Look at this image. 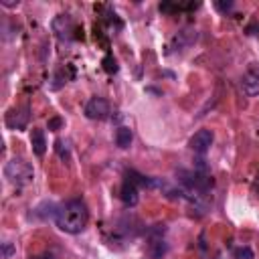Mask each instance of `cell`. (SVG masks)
Segmentation results:
<instances>
[{"instance_id":"cell-1","label":"cell","mask_w":259,"mask_h":259,"mask_svg":"<svg viewBox=\"0 0 259 259\" xmlns=\"http://www.w3.org/2000/svg\"><path fill=\"white\" fill-rule=\"evenodd\" d=\"M87 219H89V212H87V206L83 200L79 198H73V200H67L59 210H57V227L69 235H77L81 233L85 227H87Z\"/></svg>"},{"instance_id":"cell-2","label":"cell","mask_w":259,"mask_h":259,"mask_svg":"<svg viewBox=\"0 0 259 259\" xmlns=\"http://www.w3.org/2000/svg\"><path fill=\"white\" fill-rule=\"evenodd\" d=\"M4 176H6L12 184H16V186H24V184H28V182L32 180L34 170H32V166H30L28 162L14 158V160L6 162V166H4Z\"/></svg>"},{"instance_id":"cell-3","label":"cell","mask_w":259,"mask_h":259,"mask_svg":"<svg viewBox=\"0 0 259 259\" xmlns=\"http://www.w3.org/2000/svg\"><path fill=\"white\" fill-rule=\"evenodd\" d=\"M85 115L89 119H105L109 115V103L103 97H91L85 103Z\"/></svg>"},{"instance_id":"cell-4","label":"cell","mask_w":259,"mask_h":259,"mask_svg":"<svg viewBox=\"0 0 259 259\" xmlns=\"http://www.w3.org/2000/svg\"><path fill=\"white\" fill-rule=\"evenodd\" d=\"M212 140H214V136H212V132L210 130H198L192 138H190V148H192V152H196V154H206V150L212 146Z\"/></svg>"},{"instance_id":"cell-5","label":"cell","mask_w":259,"mask_h":259,"mask_svg":"<svg viewBox=\"0 0 259 259\" xmlns=\"http://www.w3.org/2000/svg\"><path fill=\"white\" fill-rule=\"evenodd\" d=\"M241 85H243L247 95H257L259 93V65H251L245 71V75L241 79Z\"/></svg>"},{"instance_id":"cell-6","label":"cell","mask_w":259,"mask_h":259,"mask_svg":"<svg viewBox=\"0 0 259 259\" xmlns=\"http://www.w3.org/2000/svg\"><path fill=\"white\" fill-rule=\"evenodd\" d=\"M119 198H121V202L125 204V206H136L138 204V186L134 184V182H130V180H125L123 184H121V190H119Z\"/></svg>"},{"instance_id":"cell-7","label":"cell","mask_w":259,"mask_h":259,"mask_svg":"<svg viewBox=\"0 0 259 259\" xmlns=\"http://www.w3.org/2000/svg\"><path fill=\"white\" fill-rule=\"evenodd\" d=\"M26 119H28L26 109H22V111L12 109V111H8V115H6V125L12 127V130H24V127H26Z\"/></svg>"},{"instance_id":"cell-8","label":"cell","mask_w":259,"mask_h":259,"mask_svg":"<svg viewBox=\"0 0 259 259\" xmlns=\"http://www.w3.org/2000/svg\"><path fill=\"white\" fill-rule=\"evenodd\" d=\"M30 144H32V152L36 156H42L47 152V140H45V132L42 130H32L30 134Z\"/></svg>"},{"instance_id":"cell-9","label":"cell","mask_w":259,"mask_h":259,"mask_svg":"<svg viewBox=\"0 0 259 259\" xmlns=\"http://www.w3.org/2000/svg\"><path fill=\"white\" fill-rule=\"evenodd\" d=\"M158 231L160 229H154L152 231V237H150V251H152V255L154 257H162L164 253H166V243H164V239H162V233L158 235Z\"/></svg>"},{"instance_id":"cell-10","label":"cell","mask_w":259,"mask_h":259,"mask_svg":"<svg viewBox=\"0 0 259 259\" xmlns=\"http://www.w3.org/2000/svg\"><path fill=\"white\" fill-rule=\"evenodd\" d=\"M132 130L130 127H125V125H121V127H117V132H115V144L121 148V150H125V148H130V144H132Z\"/></svg>"},{"instance_id":"cell-11","label":"cell","mask_w":259,"mask_h":259,"mask_svg":"<svg viewBox=\"0 0 259 259\" xmlns=\"http://www.w3.org/2000/svg\"><path fill=\"white\" fill-rule=\"evenodd\" d=\"M194 38H196V34H188V30H182V32H180V34L174 38V42H176L178 47H184L186 42H192Z\"/></svg>"},{"instance_id":"cell-12","label":"cell","mask_w":259,"mask_h":259,"mask_svg":"<svg viewBox=\"0 0 259 259\" xmlns=\"http://www.w3.org/2000/svg\"><path fill=\"white\" fill-rule=\"evenodd\" d=\"M103 69H105L107 73H115V71H117V63H115V59H113L111 55H107V57L103 59Z\"/></svg>"},{"instance_id":"cell-13","label":"cell","mask_w":259,"mask_h":259,"mask_svg":"<svg viewBox=\"0 0 259 259\" xmlns=\"http://www.w3.org/2000/svg\"><path fill=\"white\" fill-rule=\"evenodd\" d=\"M235 257L237 259H253V251L249 247H239V249H235Z\"/></svg>"},{"instance_id":"cell-14","label":"cell","mask_w":259,"mask_h":259,"mask_svg":"<svg viewBox=\"0 0 259 259\" xmlns=\"http://www.w3.org/2000/svg\"><path fill=\"white\" fill-rule=\"evenodd\" d=\"M12 255H14V245L12 243H4L2 245V257L4 259H10Z\"/></svg>"},{"instance_id":"cell-15","label":"cell","mask_w":259,"mask_h":259,"mask_svg":"<svg viewBox=\"0 0 259 259\" xmlns=\"http://www.w3.org/2000/svg\"><path fill=\"white\" fill-rule=\"evenodd\" d=\"M61 125H63V119L61 117H51L49 119V130L57 132V130H61Z\"/></svg>"},{"instance_id":"cell-16","label":"cell","mask_w":259,"mask_h":259,"mask_svg":"<svg viewBox=\"0 0 259 259\" xmlns=\"http://www.w3.org/2000/svg\"><path fill=\"white\" fill-rule=\"evenodd\" d=\"M214 6H217L221 12H227V10L233 8V2H214Z\"/></svg>"},{"instance_id":"cell-17","label":"cell","mask_w":259,"mask_h":259,"mask_svg":"<svg viewBox=\"0 0 259 259\" xmlns=\"http://www.w3.org/2000/svg\"><path fill=\"white\" fill-rule=\"evenodd\" d=\"M38 259H55L53 255H42V257H38Z\"/></svg>"}]
</instances>
